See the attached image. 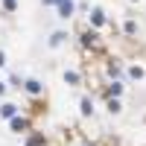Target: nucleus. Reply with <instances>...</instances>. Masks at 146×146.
Segmentation results:
<instances>
[{
    "label": "nucleus",
    "mask_w": 146,
    "mask_h": 146,
    "mask_svg": "<svg viewBox=\"0 0 146 146\" xmlns=\"http://www.w3.org/2000/svg\"><path fill=\"white\" fill-rule=\"evenodd\" d=\"M58 12H62V18H70L73 15V0H62V3H58Z\"/></svg>",
    "instance_id": "f257e3e1"
},
{
    "label": "nucleus",
    "mask_w": 146,
    "mask_h": 146,
    "mask_svg": "<svg viewBox=\"0 0 146 146\" xmlns=\"http://www.w3.org/2000/svg\"><path fill=\"white\" fill-rule=\"evenodd\" d=\"M44 3H47V6H53V3H62V0H44Z\"/></svg>",
    "instance_id": "f03ea898"
},
{
    "label": "nucleus",
    "mask_w": 146,
    "mask_h": 146,
    "mask_svg": "<svg viewBox=\"0 0 146 146\" xmlns=\"http://www.w3.org/2000/svg\"><path fill=\"white\" fill-rule=\"evenodd\" d=\"M0 64H6V62H3V53H0Z\"/></svg>",
    "instance_id": "7ed1b4c3"
}]
</instances>
